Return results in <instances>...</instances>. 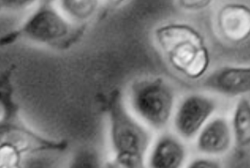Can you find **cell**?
Segmentation results:
<instances>
[{
    "instance_id": "6da1fadb",
    "label": "cell",
    "mask_w": 250,
    "mask_h": 168,
    "mask_svg": "<svg viewBox=\"0 0 250 168\" xmlns=\"http://www.w3.org/2000/svg\"><path fill=\"white\" fill-rule=\"evenodd\" d=\"M111 160L123 168H146V159L154 140L153 131L136 117L119 90L106 103Z\"/></svg>"
},
{
    "instance_id": "7a4b0ae2",
    "label": "cell",
    "mask_w": 250,
    "mask_h": 168,
    "mask_svg": "<svg viewBox=\"0 0 250 168\" xmlns=\"http://www.w3.org/2000/svg\"><path fill=\"white\" fill-rule=\"evenodd\" d=\"M154 38L170 67L191 80H202L209 73L211 54L202 33L184 22H169L154 31Z\"/></svg>"
},
{
    "instance_id": "3957f363",
    "label": "cell",
    "mask_w": 250,
    "mask_h": 168,
    "mask_svg": "<svg viewBox=\"0 0 250 168\" xmlns=\"http://www.w3.org/2000/svg\"><path fill=\"white\" fill-rule=\"evenodd\" d=\"M86 26L69 21L55 2H38L21 24L1 40L2 45L21 39L40 45L64 48L76 42Z\"/></svg>"
},
{
    "instance_id": "277c9868",
    "label": "cell",
    "mask_w": 250,
    "mask_h": 168,
    "mask_svg": "<svg viewBox=\"0 0 250 168\" xmlns=\"http://www.w3.org/2000/svg\"><path fill=\"white\" fill-rule=\"evenodd\" d=\"M125 98L131 113L153 132L164 131L172 123L176 94L167 79L159 76L137 79L129 86Z\"/></svg>"
},
{
    "instance_id": "5b68a950",
    "label": "cell",
    "mask_w": 250,
    "mask_h": 168,
    "mask_svg": "<svg viewBox=\"0 0 250 168\" xmlns=\"http://www.w3.org/2000/svg\"><path fill=\"white\" fill-rule=\"evenodd\" d=\"M218 105L208 94L192 93L178 102L172 119L173 131L183 141H194L201 129L215 116Z\"/></svg>"
},
{
    "instance_id": "8992f818",
    "label": "cell",
    "mask_w": 250,
    "mask_h": 168,
    "mask_svg": "<svg viewBox=\"0 0 250 168\" xmlns=\"http://www.w3.org/2000/svg\"><path fill=\"white\" fill-rule=\"evenodd\" d=\"M201 87L222 96L246 97L250 94V65H223L208 73L201 80Z\"/></svg>"
},
{
    "instance_id": "52a82bcc",
    "label": "cell",
    "mask_w": 250,
    "mask_h": 168,
    "mask_svg": "<svg viewBox=\"0 0 250 168\" xmlns=\"http://www.w3.org/2000/svg\"><path fill=\"white\" fill-rule=\"evenodd\" d=\"M188 149L185 141L174 131L160 132L154 137L146 159V168H185Z\"/></svg>"
},
{
    "instance_id": "ba28073f",
    "label": "cell",
    "mask_w": 250,
    "mask_h": 168,
    "mask_svg": "<svg viewBox=\"0 0 250 168\" xmlns=\"http://www.w3.org/2000/svg\"><path fill=\"white\" fill-rule=\"evenodd\" d=\"M215 23L225 41L242 44L250 38V7L241 2H226L218 9Z\"/></svg>"
},
{
    "instance_id": "9c48e42d",
    "label": "cell",
    "mask_w": 250,
    "mask_h": 168,
    "mask_svg": "<svg viewBox=\"0 0 250 168\" xmlns=\"http://www.w3.org/2000/svg\"><path fill=\"white\" fill-rule=\"evenodd\" d=\"M194 142L201 155L216 158L225 155L234 144L230 122L224 116H214L201 129Z\"/></svg>"
},
{
    "instance_id": "30bf717a",
    "label": "cell",
    "mask_w": 250,
    "mask_h": 168,
    "mask_svg": "<svg viewBox=\"0 0 250 168\" xmlns=\"http://www.w3.org/2000/svg\"><path fill=\"white\" fill-rule=\"evenodd\" d=\"M234 144L239 148L250 146V100L247 97L238 98L234 106L231 122Z\"/></svg>"
},
{
    "instance_id": "8fae6325",
    "label": "cell",
    "mask_w": 250,
    "mask_h": 168,
    "mask_svg": "<svg viewBox=\"0 0 250 168\" xmlns=\"http://www.w3.org/2000/svg\"><path fill=\"white\" fill-rule=\"evenodd\" d=\"M58 8L69 21L76 26H86L87 22L98 12L99 1H55Z\"/></svg>"
},
{
    "instance_id": "7c38bea8",
    "label": "cell",
    "mask_w": 250,
    "mask_h": 168,
    "mask_svg": "<svg viewBox=\"0 0 250 168\" xmlns=\"http://www.w3.org/2000/svg\"><path fill=\"white\" fill-rule=\"evenodd\" d=\"M106 160L95 147H82L68 157L65 168H105Z\"/></svg>"
},
{
    "instance_id": "4fadbf2b",
    "label": "cell",
    "mask_w": 250,
    "mask_h": 168,
    "mask_svg": "<svg viewBox=\"0 0 250 168\" xmlns=\"http://www.w3.org/2000/svg\"><path fill=\"white\" fill-rule=\"evenodd\" d=\"M63 152L43 151L24 155L22 168H65L67 158H61Z\"/></svg>"
},
{
    "instance_id": "5bb4252c",
    "label": "cell",
    "mask_w": 250,
    "mask_h": 168,
    "mask_svg": "<svg viewBox=\"0 0 250 168\" xmlns=\"http://www.w3.org/2000/svg\"><path fill=\"white\" fill-rule=\"evenodd\" d=\"M178 8L187 12H198L206 10L212 2L208 0H182L176 2Z\"/></svg>"
},
{
    "instance_id": "9a60e30c",
    "label": "cell",
    "mask_w": 250,
    "mask_h": 168,
    "mask_svg": "<svg viewBox=\"0 0 250 168\" xmlns=\"http://www.w3.org/2000/svg\"><path fill=\"white\" fill-rule=\"evenodd\" d=\"M185 168H222V167L216 158L201 155L188 162Z\"/></svg>"
},
{
    "instance_id": "2e32d148",
    "label": "cell",
    "mask_w": 250,
    "mask_h": 168,
    "mask_svg": "<svg viewBox=\"0 0 250 168\" xmlns=\"http://www.w3.org/2000/svg\"><path fill=\"white\" fill-rule=\"evenodd\" d=\"M105 168H123L122 167L119 166L118 164L114 162L113 161L111 160L110 158L107 159L106 162H105Z\"/></svg>"
},
{
    "instance_id": "e0dca14e",
    "label": "cell",
    "mask_w": 250,
    "mask_h": 168,
    "mask_svg": "<svg viewBox=\"0 0 250 168\" xmlns=\"http://www.w3.org/2000/svg\"><path fill=\"white\" fill-rule=\"evenodd\" d=\"M0 168H22V163L19 165H5V166H0Z\"/></svg>"
}]
</instances>
